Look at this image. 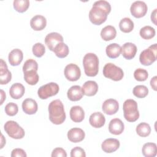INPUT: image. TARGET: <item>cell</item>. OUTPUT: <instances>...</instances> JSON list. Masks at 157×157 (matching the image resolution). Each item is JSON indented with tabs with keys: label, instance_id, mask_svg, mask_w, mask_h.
I'll return each instance as SVG.
<instances>
[{
	"label": "cell",
	"instance_id": "cell-17",
	"mask_svg": "<svg viewBox=\"0 0 157 157\" xmlns=\"http://www.w3.org/2000/svg\"><path fill=\"white\" fill-rule=\"evenodd\" d=\"M90 124L95 128H99L103 126L105 122L104 115L99 112L92 113L89 118Z\"/></svg>",
	"mask_w": 157,
	"mask_h": 157
},
{
	"label": "cell",
	"instance_id": "cell-15",
	"mask_svg": "<svg viewBox=\"0 0 157 157\" xmlns=\"http://www.w3.org/2000/svg\"><path fill=\"white\" fill-rule=\"evenodd\" d=\"M85 136V132L83 129L78 128H74L71 129L67 132L68 139L74 143L82 141Z\"/></svg>",
	"mask_w": 157,
	"mask_h": 157
},
{
	"label": "cell",
	"instance_id": "cell-40",
	"mask_svg": "<svg viewBox=\"0 0 157 157\" xmlns=\"http://www.w3.org/2000/svg\"><path fill=\"white\" fill-rule=\"evenodd\" d=\"M93 5L98 6V7L103 9L108 13H109L111 11V6H110V3L106 1H104V0L97 1L93 4Z\"/></svg>",
	"mask_w": 157,
	"mask_h": 157
},
{
	"label": "cell",
	"instance_id": "cell-45",
	"mask_svg": "<svg viewBox=\"0 0 157 157\" xmlns=\"http://www.w3.org/2000/svg\"><path fill=\"white\" fill-rule=\"evenodd\" d=\"M156 9H154L151 14V20L155 25H156Z\"/></svg>",
	"mask_w": 157,
	"mask_h": 157
},
{
	"label": "cell",
	"instance_id": "cell-34",
	"mask_svg": "<svg viewBox=\"0 0 157 157\" xmlns=\"http://www.w3.org/2000/svg\"><path fill=\"white\" fill-rule=\"evenodd\" d=\"M13 7L18 12L23 13L28 9L29 1L28 0H15L13 1Z\"/></svg>",
	"mask_w": 157,
	"mask_h": 157
},
{
	"label": "cell",
	"instance_id": "cell-6",
	"mask_svg": "<svg viewBox=\"0 0 157 157\" xmlns=\"http://www.w3.org/2000/svg\"><path fill=\"white\" fill-rule=\"evenodd\" d=\"M108 13L103 9L93 5L89 12V18L90 21L96 25H100L107 20Z\"/></svg>",
	"mask_w": 157,
	"mask_h": 157
},
{
	"label": "cell",
	"instance_id": "cell-36",
	"mask_svg": "<svg viewBox=\"0 0 157 157\" xmlns=\"http://www.w3.org/2000/svg\"><path fill=\"white\" fill-rule=\"evenodd\" d=\"M134 77L136 80L139 82H143L147 79L148 77V74L145 69L138 68L135 70L134 72Z\"/></svg>",
	"mask_w": 157,
	"mask_h": 157
},
{
	"label": "cell",
	"instance_id": "cell-28",
	"mask_svg": "<svg viewBox=\"0 0 157 157\" xmlns=\"http://www.w3.org/2000/svg\"><path fill=\"white\" fill-rule=\"evenodd\" d=\"M142 153L145 157H155L157 153V147L156 144L147 142L145 144L142 148Z\"/></svg>",
	"mask_w": 157,
	"mask_h": 157
},
{
	"label": "cell",
	"instance_id": "cell-2",
	"mask_svg": "<svg viewBox=\"0 0 157 157\" xmlns=\"http://www.w3.org/2000/svg\"><path fill=\"white\" fill-rule=\"evenodd\" d=\"M83 66L85 73L87 76H96L99 71L98 57L93 53H86L83 59Z\"/></svg>",
	"mask_w": 157,
	"mask_h": 157
},
{
	"label": "cell",
	"instance_id": "cell-12",
	"mask_svg": "<svg viewBox=\"0 0 157 157\" xmlns=\"http://www.w3.org/2000/svg\"><path fill=\"white\" fill-rule=\"evenodd\" d=\"M119 109L118 101L114 99H108L105 100L102 105V109L105 114L111 115L117 112Z\"/></svg>",
	"mask_w": 157,
	"mask_h": 157
},
{
	"label": "cell",
	"instance_id": "cell-26",
	"mask_svg": "<svg viewBox=\"0 0 157 157\" xmlns=\"http://www.w3.org/2000/svg\"><path fill=\"white\" fill-rule=\"evenodd\" d=\"M117 35V31L114 26L107 25L103 28L101 31V36L105 41L113 39Z\"/></svg>",
	"mask_w": 157,
	"mask_h": 157
},
{
	"label": "cell",
	"instance_id": "cell-25",
	"mask_svg": "<svg viewBox=\"0 0 157 157\" xmlns=\"http://www.w3.org/2000/svg\"><path fill=\"white\" fill-rule=\"evenodd\" d=\"M25 91V87L21 83H15L10 86L9 94L12 98L14 99H18L23 96Z\"/></svg>",
	"mask_w": 157,
	"mask_h": 157
},
{
	"label": "cell",
	"instance_id": "cell-39",
	"mask_svg": "<svg viewBox=\"0 0 157 157\" xmlns=\"http://www.w3.org/2000/svg\"><path fill=\"white\" fill-rule=\"evenodd\" d=\"M18 111V105L14 102H9L5 106V112L9 116L15 115Z\"/></svg>",
	"mask_w": 157,
	"mask_h": 157
},
{
	"label": "cell",
	"instance_id": "cell-22",
	"mask_svg": "<svg viewBox=\"0 0 157 157\" xmlns=\"http://www.w3.org/2000/svg\"><path fill=\"white\" fill-rule=\"evenodd\" d=\"M23 58V54L21 50L18 48L13 49L9 54L8 59L10 65L15 66L19 65Z\"/></svg>",
	"mask_w": 157,
	"mask_h": 157
},
{
	"label": "cell",
	"instance_id": "cell-30",
	"mask_svg": "<svg viewBox=\"0 0 157 157\" xmlns=\"http://www.w3.org/2000/svg\"><path fill=\"white\" fill-rule=\"evenodd\" d=\"M24 80L29 85H36L39 81V75L37 71L30 70L24 72Z\"/></svg>",
	"mask_w": 157,
	"mask_h": 157
},
{
	"label": "cell",
	"instance_id": "cell-21",
	"mask_svg": "<svg viewBox=\"0 0 157 157\" xmlns=\"http://www.w3.org/2000/svg\"><path fill=\"white\" fill-rule=\"evenodd\" d=\"M22 109L23 112L28 115L34 114L38 109L36 101L31 98L25 99L22 102Z\"/></svg>",
	"mask_w": 157,
	"mask_h": 157
},
{
	"label": "cell",
	"instance_id": "cell-3",
	"mask_svg": "<svg viewBox=\"0 0 157 157\" xmlns=\"http://www.w3.org/2000/svg\"><path fill=\"white\" fill-rule=\"evenodd\" d=\"M124 117L129 122H134L139 118L137 103L134 99L126 100L123 106Z\"/></svg>",
	"mask_w": 157,
	"mask_h": 157
},
{
	"label": "cell",
	"instance_id": "cell-7",
	"mask_svg": "<svg viewBox=\"0 0 157 157\" xmlns=\"http://www.w3.org/2000/svg\"><path fill=\"white\" fill-rule=\"evenodd\" d=\"M156 59V44L150 45L143 50L139 56L140 63L144 66H150Z\"/></svg>",
	"mask_w": 157,
	"mask_h": 157
},
{
	"label": "cell",
	"instance_id": "cell-38",
	"mask_svg": "<svg viewBox=\"0 0 157 157\" xmlns=\"http://www.w3.org/2000/svg\"><path fill=\"white\" fill-rule=\"evenodd\" d=\"M37 69H38V64L34 59H29L26 60L23 66V72L27 71H30V70L37 71Z\"/></svg>",
	"mask_w": 157,
	"mask_h": 157
},
{
	"label": "cell",
	"instance_id": "cell-31",
	"mask_svg": "<svg viewBox=\"0 0 157 157\" xmlns=\"http://www.w3.org/2000/svg\"><path fill=\"white\" fill-rule=\"evenodd\" d=\"M119 27L122 32L125 33H130L134 28V22L131 18L125 17L120 20L119 23Z\"/></svg>",
	"mask_w": 157,
	"mask_h": 157
},
{
	"label": "cell",
	"instance_id": "cell-42",
	"mask_svg": "<svg viewBox=\"0 0 157 157\" xmlns=\"http://www.w3.org/2000/svg\"><path fill=\"white\" fill-rule=\"evenodd\" d=\"M52 157H66L67 156V153L65 151V150H64L62 148L60 147H58L55 148L52 152Z\"/></svg>",
	"mask_w": 157,
	"mask_h": 157
},
{
	"label": "cell",
	"instance_id": "cell-11",
	"mask_svg": "<svg viewBox=\"0 0 157 157\" xmlns=\"http://www.w3.org/2000/svg\"><path fill=\"white\" fill-rule=\"evenodd\" d=\"M63 42V36L60 34L55 32H53L48 34L45 38V44L51 51H53L55 47L58 44Z\"/></svg>",
	"mask_w": 157,
	"mask_h": 157
},
{
	"label": "cell",
	"instance_id": "cell-29",
	"mask_svg": "<svg viewBox=\"0 0 157 157\" xmlns=\"http://www.w3.org/2000/svg\"><path fill=\"white\" fill-rule=\"evenodd\" d=\"M53 52H54L56 56L60 58H63L67 56L69 52V50L68 46L63 42L58 44L55 47Z\"/></svg>",
	"mask_w": 157,
	"mask_h": 157
},
{
	"label": "cell",
	"instance_id": "cell-16",
	"mask_svg": "<svg viewBox=\"0 0 157 157\" xmlns=\"http://www.w3.org/2000/svg\"><path fill=\"white\" fill-rule=\"evenodd\" d=\"M124 129V123L119 118H113L109 123V131L111 134L120 135L123 132Z\"/></svg>",
	"mask_w": 157,
	"mask_h": 157
},
{
	"label": "cell",
	"instance_id": "cell-19",
	"mask_svg": "<svg viewBox=\"0 0 157 157\" xmlns=\"http://www.w3.org/2000/svg\"><path fill=\"white\" fill-rule=\"evenodd\" d=\"M47 25L46 18L40 15H36L34 16L31 21V27L35 31H41L44 29Z\"/></svg>",
	"mask_w": 157,
	"mask_h": 157
},
{
	"label": "cell",
	"instance_id": "cell-27",
	"mask_svg": "<svg viewBox=\"0 0 157 157\" xmlns=\"http://www.w3.org/2000/svg\"><path fill=\"white\" fill-rule=\"evenodd\" d=\"M105 52L109 58H116L120 56L121 52V48L118 44H110L106 47Z\"/></svg>",
	"mask_w": 157,
	"mask_h": 157
},
{
	"label": "cell",
	"instance_id": "cell-43",
	"mask_svg": "<svg viewBox=\"0 0 157 157\" xmlns=\"http://www.w3.org/2000/svg\"><path fill=\"white\" fill-rule=\"evenodd\" d=\"M27 155L25 151L21 148H15L12 151V157H26Z\"/></svg>",
	"mask_w": 157,
	"mask_h": 157
},
{
	"label": "cell",
	"instance_id": "cell-47",
	"mask_svg": "<svg viewBox=\"0 0 157 157\" xmlns=\"http://www.w3.org/2000/svg\"><path fill=\"white\" fill-rule=\"evenodd\" d=\"M6 144V139H4L2 134H1V148H2L4 145Z\"/></svg>",
	"mask_w": 157,
	"mask_h": 157
},
{
	"label": "cell",
	"instance_id": "cell-5",
	"mask_svg": "<svg viewBox=\"0 0 157 157\" xmlns=\"http://www.w3.org/2000/svg\"><path fill=\"white\" fill-rule=\"evenodd\" d=\"M103 75L114 81L121 80L124 75L123 70L113 63H107L103 68Z\"/></svg>",
	"mask_w": 157,
	"mask_h": 157
},
{
	"label": "cell",
	"instance_id": "cell-1",
	"mask_svg": "<svg viewBox=\"0 0 157 157\" xmlns=\"http://www.w3.org/2000/svg\"><path fill=\"white\" fill-rule=\"evenodd\" d=\"M49 119L55 124H61L66 120L64 105L59 99L52 101L48 105Z\"/></svg>",
	"mask_w": 157,
	"mask_h": 157
},
{
	"label": "cell",
	"instance_id": "cell-33",
	"mask_svg": "<svg viewBox=\"0 0 157 157\" xmlns=\"http://www.w3.org/2000/svg\"><path fill=\"white\" fill-rule=\"evenodd\" d=\"M139 33L144 39H150L155 36V29L150 26H145L140 29Z\"/></svg>",
	"mask_w": 157,
	"mask_h": 157
},
{
	"label": "cell",
	"instance_id": "cell-10",
	"mask_svg": "<svg viewBox=\"0 0 157 157\" xmlns=\"http://www.w3.org/2000/svg\"><path fill=\"white\" fill-rule=\"evenodd\" d=\"M148 10L147 5L142 1H136L134 2L130 7L131 14L136 18H141L144 17Z\"/></svg>",
	"mask_w": 157,
	"mask_h": 157
},
{
	"label": "cell",
	"instance_id": "cell-13",
	"mask_svg": "<svg viewBox=\"0 0 157 157\" xmlns=\"http://www.w3.org/2000/svg\"><path fill=\"white\" fill-rule=\"evenodd\" d=\"M120 141L117 139L109 138L103 141L101 144L102 150L107 153L115 151L120 147Z\"/></svg>",
	"mask_w": 157,
	"mask_h": 157
},
{
	"label": "cell",
	"instance_id": "cell-44",
	"mask_svg": "<svg viewBox=\"0 0 157 157\" xmlns=\"http://www.w3.org/2000/svg\"><path fill=\"white\" fill-rule=\"evenodd\" d=\"M156 79H157V77L154 76L150 80V85L155 91H156Z\"/></svg>",
	"mask_w": 157,
	"mask_h": 157
},
{
	"label": "cell",
	"instance_id": "cell-41",
	"mask_svg": "<svg viewBox=\"0 0 157 157\" xmlns=\"http://www.w3.org/2000/svg\"><path fill=\"white\" fill-rule=\"evenodd\" d=\"M71 157H85L86 153L85 150L80 147H76L73 148L71 151Z\"/></svg>",
	"mask_w": 157,
	"mask_h": 157
},
{
	"label": "cell",
	"instance_id": "cell-9",
	"mask_svg": "<svg viewBox=\"0 0 157 157\" xmlns=\"http://www.w3.org/2000/svg\"><path fill=\"white\" fill-rule=\"evenodd\" d=\"M64 74L65 77L71 82L78 80L81 76V71L79 67L73 63L69 64L65 67Z\"/></svg>",
	"mask_w": 157,
	"mask_h": 157
},
{
	"label": "cell",
	"instance_id": "cell-8",
	"mask_svg": "<svg viewBox=\"0 0 157 157\" xmlns=\"http://www.w3.org/2000/svg\"><path fill=\"white\" fill-rule=\"evenodd\" d=\"M59 90V85L55 82H50L41 86L37 91L39 97L42 99H46L49 97L57 94Z\"/></svg>",
	"mask_w": 157,
	"mask_h": 157
},
{
	"label": "cell",
	"instance_id": "cell-4",
	"mask_svg": "<svg viewBox=\"0 0 157 157\" xmlns=\"http://www.w3.org/2000/svg\"><path fill=\"white\" fill-rule=\"evenodd\" d=\"M4 129L9 136L15 139H22L25 134L24 129L15 121H7L4 126Z\"/></svg>",
	"mask_w": 157,
	"mask_h": 157
},
{
	"label": "cell",
	"instance_id": "cell-46",
	"mask_svg": "<svg viewBox=\"0 0 157 157\" xmlns=\"http://www.w3.org/2000/svg\"><path fill=\"white\" fill-rule=\"evenodd\" d=\"M1 105L2 104L4 101L6 99V94L4 92V91L2 90H1Z\"/></svg>",
	"mask_w": 157,
	"mask_h": 157
},
{
	"label": "cell",
	"instance_id": "cell-37",
	"mask_svg": "<svg viewBox=\"0 0 157 157\" xmlns=\"http://www.w3.org/2000/svg\"><path fill=\"white\" fill-rule=\"evenodd\" d=\"M32 51L34 56L37 58H40L45 52V47L42 44L37 42L33 46Z\"/></svg>",
	"mask_w": 157,
	"mask_h": 157
},
{
	"label": "cell",
	"instance_id": "cell-14",
	"mask_svg": "<svg viewBox=\"0 0 157 157\" xmlns=\"http://www.w3.org/2000/svg\"><path fill=\"white\" fill-rule=\"evenodd\" d=\"M121 48V53L123 56L127 59H132L137 52V47L131 42H126Z\"/></svg>",
	"mask_w": 157,
	"mask_h": 157
},
{
	"label": "cell",
	"instance_id": "cell-23",
	"mask_svg": "<svg viewBox=\"0 0 157 157\" xmlns=\"http://www.w3.org/2000/svg\"><path fill=\"white\" fill-rule=\"evenodd\" d=\"M70 117L74 122H81L85 118V112L82 107L79 105L73 106L70 110Z\"/></svg>",
	"mask_w": 157,
	"mask_h": 157
},
{
	"label": "cell",
	"instance_id": "cell-20",
	"mask_svg": "<svg viewBox=\"0 0 157 157\" xmlns=\"http://www.w3.org/2000/svg\"><path fill=\"white\" fill-rule=\"evenodd\" d=\"M82 90L83 94L88 96H93L98 92V85L95 81L88 80L83 83Z\"/></svg>",
	"mask_w": 157,
	"mask_h": 157
},
{
	"label": "cell",
	"instance_id": "cell-18",
	"mask_svg": "<svg viewBox=\"0 0 157 157\" xmlns=\"http://www.w3.org/2000/svg\"><path fill=\"white\" fill-rule=\"evenodd\" d=\"M12 78V74L9 71L6 63L2 59H1L0 66V83L1 85L8 83Z\"/></svg>",
	"mask_w": 157,
	"mask_h": 157
},
{
	"label": "cell",
	"instance_id": "cell-24",
	"mask_svg": "<svg viewBox=\"0 0 157 157\" xmlns=\"http://www.w3.org/2000/svg\"><path fill=\"white\" fill-rule=\"evenodd\" d=\"M83 92L81 86L79 85L72 86L67 91V96L68 99L71 101H77L80 100L83 97Z\"/></svg>",
	"mask_w": 157,
	"mask_h": 157
},
{
	"label": "cell",
	"instance_id": "cell-32",
	"mask_svg": "<svg viewBox=\"0 0 157 157\" xmlns=\"http://www.w3.org/2000/svg\"><path fill=\"white\" fill-rule=\"evenodd\" d=\"M136 132L140 137H147L151 132V128L150 125L145 122L139 123L136 127Z\"/></svg>",
	"mask_w": 157,
	"mask_h": 157
},
{
	"label": "cell",
	"instance_id": "cell-35",
	"mask_svg": "<svg viewBox=\"0 0 157 157\" xmlns=\"http://www.w3.org/2000/svg\"><path fill=\"white\" fill-rule=\"evenodd\" d=\"M132 93L138 98H144L147 96L148 93V89L145 85H137L133 88Z\"/></svg>",
	"mask_w": 157,
	"mask_h": 157
}]
</instances>
